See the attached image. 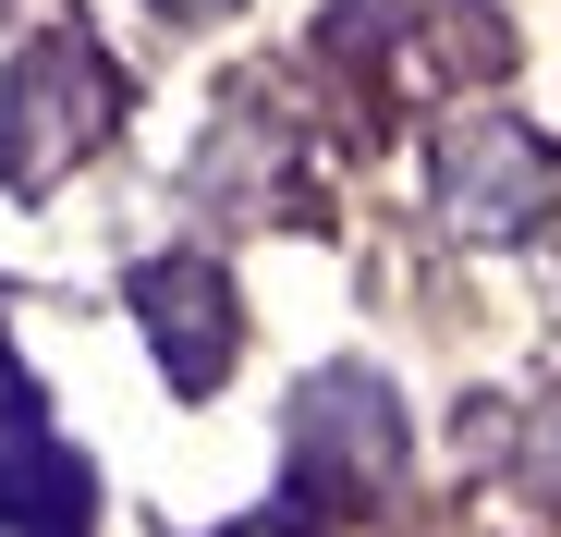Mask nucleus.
I'll return each instance as SVG.
<instances>
[{
	"instance_id": "7ed1b4c3",
	"label": "nucleus",
	"mask_w": 561,
	"mask_h": 537,
	"mask_svg": "<svg viewBox=\"0 0 561 537\" xmlns=\"http://www.w3.org/2000/svg\"><path fill=\"white\" fill-rule=\"evenodd\" d=\"M439 220L477 232V244H513L549 220V147L513 123V111H463L439 135Z\"/></svg>"
},
{
	"instance_id": "f257e3e1",
	"label": "nucleus",
	"mask_w": 561,
	"mask_h": 537,
	"mask_svg": "<svg viewBox=\"0 0 561 537\" xmlns=\"http://www.w3.org/2000/svg\"><path fill=\"white\" fill-rule=\"evenodd\" d=\"M111 123H123V73H111V49L85 37V25L25 37L13 85H0V184H13V196H49L61 171H85V159L111 147Z\"/></svg>"
},
{
	"instance_id": "f03ea898",
	"label": "nucleus",
	"mask_w": 561,
	"mask_h": 537,
	"mask_svg": "<svg viewBox=\"0 0 561 537\" xmlns=\"http://www.w3.org/2000/svg\"><path fill=\"white\" fill-rule=\"evenodd\" d=\"M391 489H403V403L366 379V367L306 379V403H294V501L379 513Z\"/></svg>"
},
{
	"instance_id": "423d86ee",
	"label": "nucleus",
	"mask_w": 561,
	"mask_h": 537,
	"mask_svg": "<svg viewBox=\"0 0 561 537\" xmlns=\"http://www.w3.org/2000/svg\"><path fill=\"white\" fill-rule=\"evenodd\" d=\"M0 537H85V465L37 427L0 439Z\"/></svg>"
},
{
	"instance_id": "1a4fd4ad",
	"label": "nucleus",
	"mask_w": 561,
	"mask_h": 537,
	"mask_svg": "<svg viewBox=\"0 0 561 537\" xmlns=\"http://www.w3.org/2000/svg\"><path fill=\"white\" fill-rule=\"evenodd\" d=\"M159 13H183V25H220V13H232V0H159Z\"/></svg>"
},
{
	"instance_id": "20e7f679",
	"label": "nucleus",
	"mask_w": 561,
	"mask_h": 537,
	"mask_svg": "<svg viewBox=\"0 0 561 537\" xmlns=\"http://www.w3.org/2000/svg\"><path fill=\"white\" fill-rule=\"evenodd\" d=\"M135 318H147L159 379H171L183 403L232 379V342H244V318H232V268H208V256H147V268H135Z\"/></svg>"
},
{
	"instance_id": "6e6552de",
	"label": "nucleus",
	"mask_w": 561,
	"mask_h": 537,
	"mask_svg": "<svg viewBox=\"0 0 561 537\" xmlns=\"http://www.w3.org/2000/svg\"><path fill=\"white\" fill-rule=\"evenodd\" d=\"M220 537H306L294 513H244V525H220Z\"/></svg>"
},
{
	"instance_id": "0eeeda50",
	"label": "nucleus",
	"mask_w": 561,
	"mask_h": 537,
	"mask_svg": "<svg viewBox=\"0 0 561 537\" xmlns=\"http://www.w3.org/2000/svg\"><path fill=\"white\" fill-rule=\"evenodd\" d=\"M25 403H37V391H25V367H13V342H0V439L25 427Z\"/></svg>"
},
{
	"instance_id": "39448f33",
	"label": "nucleus",
	"mask_w": 561,
	"mask_h": 537,
	"mask_svg": "<svg viewBox=\"0 0 561 537\" xmlns=\"http://www.w3.org/2000/svg\"><path fill=\"white\" fill-rule=\"evenodd\" d=\"M391 37H403V61H415L427 85H489V73L513 61V25L489 13V0H403Z\"/></svg>"
}]
</instances>
